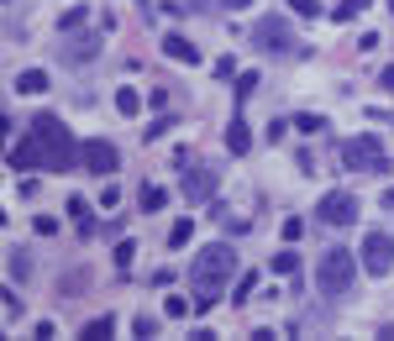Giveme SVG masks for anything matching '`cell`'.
<instances>
[{
    "mask_svg": "<svg viewBox=\"0 0 394 341\" xmlns=\"http://www.w3.org/2000/svg\"><path fill=\"white\" fill-rule=\"evenodd\" d=\"M378 85H384V90L394 94V68H384V79H378Z\"/></svg>",
    "mask_w": 394,
    "mask_h": 341,
    "instance_id": "obj_33",
    "label": "cell"
},
{
    "mask_svg": "<svg viewBox=\"0 0 394 341\" xmlns=\"http://www.w3.org/2000/svg\"><path fill=\"white\" fill-rule=\"evenodd\" d=\"M163 53H169L174 63H200V48L189 43V37H179V32H169V37H163Z\"/></svg>",
    "mask_w": 394,
    "mask_h": 341,
    "instance_id": "obj_12",
    "label": "cell"
},
{
    "mask_svg": "<svg viewBox=\"0 0 394 341\" xmlns=\"http://www.w3.org/2000/svg\"><path fill=\"white\" fill-rule=\"evenodd\" d=\"M289 11H294V16H321L316 0H289Z\"/></svg>",
    "mask_w": 394,
    "mask_h": 341,
    "instance_id": "obj_29",
    "label": "cell"
},
{
    "mask_svg": "<svg viewBox=\"0 0 394 341\" xmlns=\"http://www.w3.org/2000/svg\"><path fill=\"white\" fill-rule=\"evenodd\" d=\"M342 163L352 173H389V158H384V142H378V136H347Z\"/></svg>",
    "mask_w": 394,
    "mask_h": 341,
    "instance_id": "obj_4",
    "label": "cell"
},
{
    "mask_svg": "<svg viewBox=\"0 0 394 341\" xmlns=\"http://www.w3.org/2000/svg\"><path fill=\"white\" fill-rule=\"evenodd\" d=\"M85 21H90V11H85V6H74V11H63V16H58V26H63V32H79Z\"/></svg>",
    "mask_w": 394,
    "mask_h": 341,
    "instance_id": "obj_21",
    "label": "cell"
},
{
    "mask_svg": "<svg viewBox=\"0 0 394 341\" xmlns=\"http://www.w3.org/2000/svg\"><path fill=\"white\" fill-rule=\"evenodd\" d=\"M63 210H69V215H74V221H79V226H85V231H90V205H85V200H69V205H63Z\"/></svg>",
    "mask_w": 394,
    "mask_h": 341,
    "instance_id": "obj_26",
    "label": "cell"
},
{
    "mask_svg": "<svg viewBox=\"0 0 394 341\" xmlns=\"http://www.w3.org/2000/svg\"><path fill=\"white\" fill-rule=\"evenodd\" d=\"M252 90H257V74H242V79H237V105H242V100H247V94H252Z\"/></svg>",
    "mask_w": 394,
    "mask_h": 341,
    "instance_id": "obj_28",
    "label": "cell"
},
{
    "mask_svg": "<svg viewBox=\"0 0 394 341\" xmlns=\"http://www.w3.org/2000/svg\"><path fill=\"white\" fill-rule=\"evenodd\" d=\"M221 6H226V11H247L252 0H221Z\"/></svg>",
    "mask_w": 394,
    "mask_h": 341,
    "instance_id": "obj_32",
    "label": "cell"
},
{
    "mask_svg": "<svg viewBox=\"0 0 394 341\" xmlns=\"http://www.w3.org/2000/svg\"><path fill=\"white\" fill-rule=\"evenodd\" d=\"M215 168H206V163H200V168H184V195H189V205H200V200H215Z\"/></svg>",
    "mask_w": 394,
    "mask_h": 341,
    "instance_id": "obj_10",
    "label": "cell"
},
{
    "mask_svg": "<svg viewBox=\"0 0 394 341\" xmlns=\"http://www.w3.org/2000/svg\"><path fill=\"white\" fill-rule=\"evenodd\" d=\"M137 205H142V210H163V205H169V189H163V184H142L137 189Z\"/></svg>",
    "mask_w": 394,
    "mask_h": 341,
    "instance_id": "obj_15",
    "label": "cell"
},
{
    "mask_svg": "<svg viewBox=\"0 0 394 341\" xmlns=\"http://www.w3.org/2000/svg\"><path fill=\"white\" fill-rule=\"evenodd\" d=\"M6 273H11V283H26L32 278V257H26L21 247H6Z\"/></svg>",
    "mask_w": 394,
    "mask_h": 341,
    "instance_id": "obj_13",
    "label": "cell"
},
{
    "mask_svg": "<svg viewBox=\"0 0 394 341\" xmlns=\"http://www.w3.org/2000/svg\"><path fill=\"white\" fill-rule=\"evenodd\" d=\"M358 257H363V268H368L373 278L389 273L394 268V237H389V231H368V242L358 247Z\"/></svg>",
    "mask_w": 394,
    "mask_h": 341,
    "instance_id": "obj_7",
    "label": "cell"
},
{
    "mask_svg": "<svg viewBox=\"0 0 394 341\" xmlns=\"http://www.w3.org/2000/svg\"><path fill=\"white\" fill-rule=\"evenodd\" d=\"M189 237H195V221L184 215V221H174V231H169V247H184Z\"/></svg>",
    "mask_w": 394,
    "mask_h": 341,
    "instance_id": "obj_20",
    "label": "cell"
},
{
    "mask_svg": "<svg viewBox=\"0 0 394 341\" xmlns=\"http://www.w3.org/2000/svg\"><path fill=\"white\" fill-rule=\"evenodd\" d=\"M163 310H169V315H174V320H184V315H189V310H195V299H179V294H174V299H169V305H163Z\"/></svg>",
    "mask_w": 394,
    "mask_h": 341,
    "instance_id": "obj_24",
    "label": "cell"
},
{
    "mask_svg": "<svg viewBox=\"0 0 394 341\" xmlns=\"http://www.w3.org/2000/svg\"><path fill=\"white\" fill-rule=\"evenodd\" d=\"M111 331H116V320H111V315H100V320H90V325H85L79 336H85V341H105Z\"/></svg>",
    "mask_w": 394,
    "mask_h": 341,
    "instance_id": "obj_17",
    "label": "cell"
},
{
    "mask_svg": "<svg viewBox=\"0 0 394 341\" xmlns=\"http://www.w3.org/2000/svg\"><path fill=\"white\" fill-rule=\"evenodd\" d=\"M294 268H300V257H294V252H274V273H294Z\"/></svg>",
    "mask_w": 394,
    "mask_h": 341,
    "instance_id": "obj_27",
    "label": "cell"
},
{
    "mask_svg": "<svg viewBox=\"0 0 394 341\" xmlns=\"http://www.w3.org/2000/svg\"><path fill=\"white\" fill-rule=\"evenodd\" d=\"M32 142L43 147V158H48V173H69L74 163H79V147H74V136L69 126H63L58 116H32Z\"/></svg>",
    "mask_w": 394,
    "mask_h": 341,
    "instance_id": "obj_2",
    "label": "cell"
},
{
    "mask_svg": "<svg viewBox=\"0 0 394 341\" xmlns=\"http://www.w3.org/2000/svg\"><path fill=\"white\" fill-rule=\"evenodd\" d=\"M252 48L268 53V58H284V53H294L289 21H284V16H257V26H252Z\"/></svg>",
    "mask_w": 394,
    "mask_h": 341,
    "instance_id": "obj_5",
    "label": "cell"
},
{
    "mask_svg": "<svg viewBox=\"0 0 394 341\" xmlns=\"http://www.w3.org/2000/svg\"><path fill=\"white\" fill-rule=\"evenodd\" d=\"M116 111H121V116H137V111H142L137 90H127V85H121V90H116Z\"/></svg>",
    "mask_w": 394,
    "mask_h": 341,
    "instance_id": "obj_18",
    "label": "cell"
},
{
    "mask_svg": "<svg viewBox=\"0 0 394 341\" xmlns=\"http://www.w3.org/2000/svg\"><path fill=\"white\" fill-rule=\"evenodd\" d=\"M11 85H16V94H43L48 90V74H43V68H21Z\"/></svg>",
    "mask_w": 394,
    "mask_h": 341,
    "instance_id": "obj_14",
    "label": "cell"
},
{
    "mask_svg": "<svg viewBox=\"0 0 394 341\" xmlns=\"http://www.w3.org/2000/svg\"><path fill=\"white\" fill-rule=\"evenodd\" d=\"M11 168H48V158H43V147L32 142V131H26L21 142L11 147Z\"/></svg>",
    "mask_w": 394,
    "mask_h": 341,
    "instance_id": "obj_11",
    "label": "cell"
},
{
    "mask_svg": "<svg viewBox=\"0 0 394 341\" xmlns=\"http://www.w3.org/2000/svg\"><path fill=\"white\" fill-rule=\"evenodd\" d=\"M289 126H294V131H305V136H316V131H326V121H321V116H294Z\"/></svg>",
    "mask_w": 394,
    "mask_h": 341,
    "instance_id": "obj_22",
    "label": "cell"
},
{
    "mask_svg": "<svg viewBox=\"0 0 394 341\" xmlns=\"http://www.w3.org/2000/svg\"><path fill=\"white\" fill-rule=\"evenodd\" d=\"M226 147H232V153H247V147H252V131H247V121H232V131H226Z\"/></svg>",
    "mask_w": 394,
    "mask_h": 341,
    "instance_id": "obj_16",
    "label": "cell"
},
{
    "mask_svg": "<svg viewBox=\"0 0 394 341\" xmlns=\"http://www.w3.org/2000/svg\"><path fill=\"white\" fill-rule=\"evenodd\" d=\"M32 226H37V237H53V231H58V221H53V215H37Z\"/></svg>",
    "mask_w": 394,
    "mask_h": 341,
    "instance_id": "obj_30",
    "label": "cell"
},
{
    "mask_svg": "<svg viewBox=\"0 0 394 341\" xmlns=\"http://www.w3.org/2000/svg\"><path fill=\"white\" fill-rule=\"evenodd\" d=\"M358 11H368V0H336V21L358 16Z\"/></svg>",
    "mask_w": 394,
    "mask_h": 341,
    "instance_id": "obj_23",
    "label": "cell"
},
{
    "mask_svg": "<svg viewBox=\"0 0 394 341\" xmlns=\"http://www.w3.org/2000/svg\"><path fill=\"white\" fill-rule=\"evenodd\" d=\"M211 0H179V11H206Z\"/></svg>",
    "mask_w": 394,
    "mask_h": 341,
    "instance_id": "obj_31",
    "label": "cell"
},
{
    "mask_svg": "<svg viewBox=\"0 0 394 341\" xmlns=\"http://www.w3.org/2000/svg\"><path fill=\"white\" fill-rule=\"evenodd\" d=\"M358 263H363V257H352L347 247H326V252H321V268H316V283H321V294H326V299H342V294H352Z\"/></svg>",
    "mask_w": 394,
    "mask_h": 341,
    "instance_id": "obj_3",
    "label": "cell"
},
{
    "mask_svg": "<svg viewBox=\"0 0 394 341\" xmlns=\"http://www.w3.org/2000/svg\"><path fill=\"white\" fill-rule=\"evenodd\" d=\"M316 215H321V221H331V226H352V221H358V200H352L347 189H331V195H321Z\"/></svg>",
    "mask_w": 394,
    "mask_h": 341,
    "instance_id": "obj_8",
    "label": "cell"
},
{
    "mask_svg": "<svg viewBox=\"0 0 394 341\" xmlns=\"http://www.w3.org/2000/svg\"><path fill=\"white\" fill-rule=\"evenodd\" d=\"M237 273V252L226 247V242H211V247H200V257L189 263V289H195V310H211L215 299H221L226 278Z\"/></svg>",
    "mask_w": 394,
    "mask_h": 341,
    "instance_id": "obj_1",
    "label": "cell"
},
{
    "mask_svg": "<svg viewBox=\"0 0 394 341\" xmlns=\"http://www.w3.org/2000/svg\"><path fill=\"white\" fill-rule=\"evenodd\" d=\"M79 168L95 173V179H111V173L121 168L116 142H105V136H90V142H79Z\"/></svg>",
    "mask_w": 394,
    "mask_h": 341,
    "instance_id": "obj_6",
    "label": "cell"
},
{
    "mask_svg": "<svg viewBox=\"0 0 394 341\" xmlns=\"http://www.w3.org/2000/svg\"><path fill=\"white\" fill-rule=\"evenodd\" d=\"M132 257H137V242H121V247H116V268L127 273V268H132Z\"/></svg>",
    "mask_w": 394,
    "mask_h": 341,
    "instance_id": "obj_25",
    "label": "cell"
},
{
    "mask_svg": "<svg viewBox=\"0 0 394 341\" xmlns=\"http://www.w3.org/2000/svg\"><path fill=\"white\" fill-rule=\"evenodd\" d=\"M58 58L69 63V68L100 58V37H95V32H69V43H58Z\"/></svg>",
    "mask_w": 394,
    "mask_h": 341,
    "instance_id": "obj_9",
    "label": "cell"
},
{
    "mask_svg": "<svg viewBox=\"0 0 394 341\" xmlns=\"http://www.w3.org/2000/svg\"><path fill=\"white\" fill-rule=\"evenodd\" d=\"M85 283H90L85 273H63V278H58V294H63V299H74L79 289H85Z\"/></svg>",
    "mask_w": 394,
    "mask_h": 341,
    "instance_id": "obj_19",
    "label": "cell"
},
{
    "mask_svg": "<svg viewBox=\"0 0 394 341\" xmlns=\"http://www.w3.org/2000/svg\"><path fill=\"white\" fill-rule=\"evenodd\" d=\"M384 205H389V210H394V189H384Z\"/></svg>",
    "mask_w": 394,
    "mask_h": 341,
    "instance_id": "obj_34",
    "label": "cell"
}]
</instances>
